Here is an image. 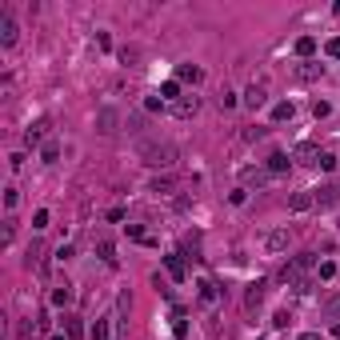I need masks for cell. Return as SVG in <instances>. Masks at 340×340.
I'll use <instances>...</instances> for the list:
<instances>
[{"label": "cell", "instance_id": "25", "mask_svg": "<svg viewBox=\"0 0 340 340\" xmlns=\"http://www.w3.org/2000/svg\"><path fill=\"white\" fill-rule=\"evenodd\" d=\"M68 300H72V288H68V284L52 292V304H68Z\"/></svg>", "mask_w": 340, "mask_h": 340}, {"label": "cell", "instance_id": "33", "mask_svg": "<svg viewBox=\"0 0 340 340\" xmlns=\"http://www.w3.org/2000/svg\"><path fill=\"white\" fill-rule=\"evenodd\" d=\"M328 56H332V60H340V36H332V40H328Z\"/></svg>", "mask_w": 340, "mask_h": 340}, {"label": "cell", "instance_id": "32", "mask_svg": "<svg viewBox=\"0 0 340 340\" xmlns=\"http://www.w3.org/2000/svg\"><path fill=\"white\" fill-rule=\"evenodd\" d=\"M32 228H48V212H44V208L32 216Z\"/></svg>", "mask_w": 340, "mask_h": 340}, {"label": "cell", "instance_id": "2", "mask_svg": "<svg viewBox=\"0 0 340 340\" xmlns=\"http://www.w3.org/2000/svg\"><path fill=\"white\" fill-rule=\"evenodd\" d=\"M308 268H312V256H308V252H304V256H292V260L284 264V272H280V280H284L288 288H300V284H304V272H308Z\"/></svg>", "mask_w": 340, "mask_h": 340}, {"label": "cell", "instance_id": "36", "mask_svg": "<svg viewBox=\"0 0 340 340\" xmlns=\"http://www.w3.org/2000/svg\"><path fill=\"white\" fill-rule=\"evenodd\" d=\"M20 340H32V324H28V320L20 324Z\"/></svg>", "mask_w": 340, "mask_h": 340}, {"label": "cell", "instance_id": "38", "mask_svg": "<svg viewBox=\"0 0 340 340\" xmlns=\"http://www.w3.org/2000/svg\"><path fill=\"white\" fill-rule=\"evenodd\" d=\"M52 340H68V336H52Z\"/></svg>", "mask_w": 340, "mask_h": 340}, {"label": "cell", "instance_id": "9", "mask_svg": "<svg viewBox=\"0 0 340 340\" xmlns=\"http://www.w3.org/2000/svg\"><path fill=\"white\" fill-rule=\"evenodd\" d=\"M316 204H340V188H336V184H324V188H316Z\"/></svg>", "mask_w": 340, "mask_h": 340}, {"label": "cell", "instance_id": "12", "mask_svg": "<svg viewBox=\"0 0 340 340\" xmlns=\"http://www.w3.org/2000/svg\"><path fill=\"white\" fill-rule=\"evenodd\" d=\"M320 72H324V64H316V60H304V64L296 68V76H300V80H316Z\"/></svg>", "mask_w": 340, "mask_h": 340}, {"label": "cell", "instance_id": "20", "mask_svg": "<svg viewBox=\"0 0 340 340\" xmlns=\"http://www.w3.org/2000/svg\"><path fill=\"white\" fill-rule=\"evenodd\" d=\"M160 96L164 100H180V80H164L160 84Z\"/></svg>", "mask_w": 340, "mask_h": 340}, {"label": "cell", "instance_id": "34", "mask_svg": "<svg viewBox=\"0 0 340 340\" xmlns=\"http://www.w3.org/2000/svg\"><path fill=\"white\" fill-rule=\"evenodd\" d=\"M12 236H16V220H4V244H8Z\"/></svg>", "mask_w": 340, "mask_h": 340}, {"label": "cell", "instance_id": "10", "mask_svg": "<svg viewBox=\"0 0 340 340\" xmlns=\"http://www.w3.org/2000/svg\"><path fill=\"white\" fill-rule=\"evenodd\" d=\"M268 96H264V84H248V92H244V104L248 108H260Z\"/></svg>", "mask_w": 340, "mask_h": 340}, {"label": "cell", "instance_id": "22", "mask_svg": "<svg viewBox=\"0 0 340 340\" xmlns=\"http://www.w3.org/2000/svg\"><path fill=\"white\" fill-rule=\"evenodd\" d=\"M172 188H176L172 176H156V180H152V192H172Z\"/></svg>", "mask_w": 340, "mask_h": 340}, {"label": "cell", "instance_id": "8", "mask_svg": "<svg viewBox=\"0 0 340 340\" xmlns=\"http://www.w3.org/2000/svg\"><path fill=\"white\" fill-rule=\"evenodd\" d=\"M264 248H268V252H284V248H288V232H268V236H264Z\"/></svg>", "mask_w": 340, "mask_h": 340}, {"label": "cell", "instance_id": "23", "mask_svg": "<svg viewBox=\"0 0 340 340\" xmlns=\"http://www.w3.org/2000/svg\"><path fill=\"white\" fill-rule=\"evenodd\" d=\"M292 112H296V108L284 100V104H276V108H272V120H292Z\"/></svg>", "mask_w": 340, "mask_h": 340}, {"label": "cell", "instance_id": "3", "mask_svg": "<svg viewBox=\"0 0 340 340\" xmlns=\"http://www.w3.org/2000/svg\"><path fill=\"white\" fill-rule=\"evenodd\" d=\"M16 32H20V24H16L12 16H4V12H0V44H4V48H12V44H16Z\"/></svg>", "mask_w": 340, "mask_h": 340}, {"label": "cell", "instance_id": "29", "mask_svg": "<svg viewBox=\"0 0 340 340\" xmlns=\"http://www.w3.org/2000/svg\"><path fill=\"white\" fill-rule=\"evenodd\" d=\"M4 204L16 208V204H20V192H16V188H4Z\"/></svg>", "mask_w": 340, "mask_h": 340}, {"label": "cell", "instance_id": "26", "mask_svg": "<svg viewBox=\"0 0 340 340\" xmlns=\"http://www.w3.org/2000/svg\"><path fill=\"white\" fill-rule=\"evenodd\" d=\"M40 156H44V164H52V160L60 156V148H56V144H44V152H40Z\"/></svg>", "mask_w": 340, "mask_h": 340}, {"label": "cell", "instance_id": "13", "mask_svg": "<svg viewBox=\"0 0 340 340\" xmlns=\"http://www.w3.org/2000/svg\"><path fill=\"white\" fill-rule=\"evenodd\" d=\"M196 300H200V304H212V300H216V284H212V280H196Z\"/></svg>", "mask_w": 340, "mask_h": 340}, {"label": "cell", "instance_id": "30", "mask_svg": "<svg viewBox=\"0 0 340 340\" xmlns=\"http://www.w3.org/2000/svg\"><path fill=\"white\" fill-rule=\"evenodd\" d=\"M136 56H140L136 48H120V60H124V64H136Z\"/></svg>", "mask_w": 340, "mask_h": 340}, {"label": "cell", "instance_id": "35", "mask_svg": "<svg viewBox=\"0 0 340 340\" xmlns=\"http://www.w3.org/2000/svg\"><path fill=\"white\" fill-rule=\"evenodd\" d=\"M328 316H340V296H332V300H328Z\"/></svg>", "mask_w": 340, "mask_h": 340}, {"label": "cell", "instance_id": "31", "mask_svg": "<svg viewBox=\"0 0 340 340\" xmlns=\"http://www.w3.org/2000/svg\"><path fill=\"white\" fill-rule=\"evenodd\" d=\"M144 108H148V112H164V100H156V96H148V100H144Z\"/></svg>", "mask_w": 340, "mask_h": 340}, {"label": "cell", "instance_id": "15", "mask_svg": "<svg viewBox=\"0 0 340 340\" xmlns=\"http://www.w3.org/2000/svg\"><path fill=\"white\" fill-rule=\"evenodd\" d=\"M312 200H316V196H308V192H292V196H288V208H292V212H304V208H312Z\"/></svg>", "mask_w": 340, "mask_h": 340}, {"label": "cell", "instance_id": "7", "mask_svg": "<svg viewBox=\"0 0 340 340\" xmlns=\"http://www.w3.org/2000/svg\"><path fill=\"white\" fill-rule=\"evenodd\" d=\"M48 128H52V120H36V124L24 132V144H28V148H32V144H40V140L48 136Z\"/></svg>", "mask_w": 340, "mask_h": 340}, {"label": "cell", "instance_id": "11", "mask_svg": "<svg viewBox=\"0 0 340 340\" xmlns=\"http://www.w3.org/2000/svg\"><path fill=\"white\" fill-rule=\"evenodd\" d=\"M288 164H292L288 152H272L268 156V172H288Z\"/></svg>", "mask_w": 340, "mask_h": 340}, {"label": "cell", "instance_id": "18", "mask_svg": "<svg viewBox=\"0 0 340 340\" xmlns=\"http://www.w3.org/2000/svg\"><path fill=\"white\" fill-rule=\"evenodd\" d=\"M96 252H100V260H108V264L116 260V248H112V240H108V236H100V240H96Z\"/></svg>", "mask_w": 340, "mask_h": 340}, {"label": "cell", "instance_id": "17", "mask_svg": "<svg viewBox=\"0 0 340 340\" xmlns=\"http://www.w3.org/2000/svg\"><path fill=\"white\" fill-rule=\"evenodd\" d=\"M312 52H316V36H300V40H296V56H304V60H308Z\"/></svg>", "mask_w": 340, "mask_h": 340}, {"label": "cell", "instance_id": "27", "mask_svg": "<svg viewBox=\"0 0 340 340\" xmlns=\"http://www.w3.org/2000/svg\"><path fill=\"white\" fill-rule=\"evenodd\" d=\"M320 168H324V172L336 168V156H332V152H320Z\"/></svg>", "mask_w": 340, "mask_h": 340}, {"label": "cell", "instance_id": "24", "mask_svg": "<svg viewBox=\"0 0 340 340\" xmlns=\"http://www.w3.org/2000/svg\"><path fill=\"white\" fill-rule=\"evenodd\" d=\"M124 232H128V236H132V240H140V244H152V236H148V232H144V228H140V224H128V228H124Z\"/></svg>", "mask_w": 340, "mask_h": 340}, {"label": "cell", "instance_id": "19", "mask_svg": "<svg viewBox=\"0 0 340 340\" xmlns=\"http://www.w3.org/2000/svg\"><path fill=\"white\" fill-rule=\"evenodd\" d=\"M164 264H168V276H172V280H184V260H180V256H164Z\"/></svg>", "mask_w": 340, "mask_h": 340}, {"label": "cell", "instance_id": "16", "mask_svg": "<svg viewBox=\"0 0 340 340\" xmlns=\"http://www.w3.org/2000/svg\"><path fill=\"white\" fill-rule=\"evenodd\" d=\"M176 76H180V80H188V84H196L204 72H200V64H180V68H176Z\"/></svg>", "mask_w": 340, "mask_h": 340}, {"label": "cell", "instance_id": "14", "mask_svg": "<svg viewBox=\"0 0 340 340\" xmlns=\"http://www.w3.org/2000/svg\"><path fill=\"white\" fill-rule=\"evenodd\" d=\"M260 300H264V284L256 280V284L248 288V300H244V308H248V312H256V308H260Z\"/></svg>", "mask_w": 340, "mask_h": 340}, {"label": "cell", "instance_id": "37", "mask_svg": "<svg viewBox=\"0 0 340 340\" xmlns=\"http://www.w3.org/2000/svg\"><path fill=\"white\" fill-rule=\"evenodd\" d=\"M300 340H320V336H316V332H304V336H300Z\"/></svg>", "mask_w": 340, "mask_h": 340}, {"label": "cell", "instance_id": "6", "mask_svg": "<svg viewBox=\"0 0 340 340\" xmlns=\"http://www.w3.org/2000/svg\"><path fill=\"white\" fill-rule=\"evenodd\" d=\"M292 160H300V164H320V148L304 140V144H300V148L292 152Z\"/></svg>", "mask_w": 340, "mask_h": 340}, {"label": "cell", "instance_id": "28", "mask_svg": "<svg viewBox=\"0 0 340 340\" xmlns=\"http://www.w3.org/2000/svg\"><path fill=\"white\" fill-rule=\"evenodd\" d=\"M332 276H336V264L324 260V264H320V280H332Z\"/></svg>", "mask_w": 340, "mask_h": 340}, {"label": "cell", "instance_id": "5", "mask_svg": "<svg viewBox=\"0 0 340 340\" xmlns=\"http://www.w3.org/2000/svg\"><path fill=\"white\" fill-rule=\"evenodd\" d=\"M200 112V100L196 96H180L176 104H172V116H180V120H188V116H196Z\"/></svg>", "mask_w": 340, "mask_h": 340}, {"label": "cell", "instance_id": "4", "mask_svg": "<svg viewBox=\"0 0 340 340\" xmlns=\"http://www.w3.org/2000/svg\"><path fill=\"white\" fill-rule=\"evenodd\" d=\"M116 120H120L116 108H100V112H96V132H100V136H112V132H116Z\"/></svg>", "mask_w": 340, "mask_h": 340}, {"label": "cell", "instance_id": "1", "mask_svg": "<svg viewBox=\"0 0 340 340\" xmlns=\"http://www.w3.org/2000/svg\"><path fill=\"white\" fill-rule=\"evenodd\" d=\"M136 152H140V160H144L148 168H172V164L180 160L176 144H168V140H160V136H144V140L136 144Z\"/></svg>", "mask_w": 340, "mask_h": 340}, {"label": "cell", "instance_id": "21", "mask_svg": "<svg viewBox=\"0 0 340 340\" xmlns=\"http://www.w3.org/2000/svg\"><path fill=\"white\" fill-rule=\"evenodd\" d=\"M92 340H112V332H108V316H100L96 324H92Z\"/></svg>", "mask_w": 340, "mask_h": 340}]
</instances>
